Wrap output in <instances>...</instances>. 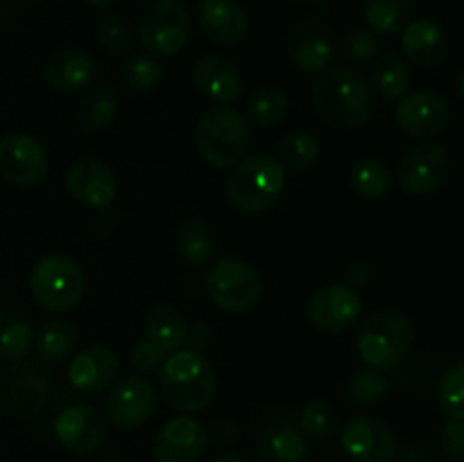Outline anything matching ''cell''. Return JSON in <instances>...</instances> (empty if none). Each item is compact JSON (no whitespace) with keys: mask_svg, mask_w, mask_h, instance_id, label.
Segmentation results:
<instances>
[{"mask_svg":"<svg viewBox=\"0 0 464 462\" xmlns=\"http://www.w3.org/2000/svg\"><path fill=\"white\" fill-rule=\"evenodd\" d=\"M159 388L168 406L184 415H198L216 401L218 376L207 356L186 349L163 361Z\"/></svg>","mask_w":464,"mask_h":462,"instance_id":"cell-2","label":"cell"},{"mask_svg":"<svg viewBox=\"0 0 464 462\" xmlns=\"http://www.w3.org/2000/svg\"><path fill=\"white\" fill-rule=\"evenodd\" d=\"M204 288L220 311L247 313L261 302L263 279L252 263L222 256L204 272Z\"/></svg>","mask_w":464,"mask_h":462,"instance_id":"cell-8","label":"cell"},{"mask_svg":"<svg viewBox=\"0 0 464 462\" xmlns=\"http://www.w3.org/2000/svg\"><path fill=\"white\" fill-rule=\"evenodd\" d=\"M198 23L218 45H238L249 32L247 14L236 0H202L198 5Z\"/></svg>","mask_w":464,"mask_h":462,"instance_id":"cell-24","label":"cell"},{"mask_svg":"<svg viewBox=\"0 0 464 462\" xmlns=\"http://www.w3.org/2000/svg\"><path fill=\"white\" fill-rule=\"evenodd\" d=\"M86 3H89L91 7H107V5H113L116 0H86Z\"/></svg>","mask_w":464,"mask_h":462,"instance_id":"cell-49","label":"cell"},{"mask_svg":"<svg viewBox=\"0 0 464 462\" xmlns=\"http://www.w3.org/2000/svg\"><path fill=\"white\" fill-rule=\"evenodd\" d=\"M285 168L267 154L245 157L231 168L225 195L231 208L245 216H256L275 207L285 193Z\"/></svg>","mask_w":464,"mask_h":462,"instance_id":"cell-3","label":"cell"},{"mask_svg":"<svg viewBox=\"0 0 464 462\" xmlns=\"http://www.w3.org/2000/svg\"><path fill=\"white\" fill-rule=\"evenodd\" d=\"M311 102L326 127L353 130L370 122L376 93L370 80L353 68H324L311 89Z\"/></svg>","mask_w":464,"mask_h":462,"instance_id":"cell-1","label":"cell"},{"mask_svg":"<svg viewBox=\"0 0 464 462\" xmlns=\"http://www.w3.org/2000/svg\"><path fill=\"white\" fill-rule=\"evenodd\" d=\"M54 438L72 456H91L107 442V417L86 403L68 406L54 421Z\"/></svg>","mask_w":464,"mask_h":462,"instance_id":"cell-17","label":"cell"},{"mask_svg":"<svg viewBox=\"0 0 464 462\" xmlns=\"http://www.w3.org/2000/svg\"><path fill=\"white\" fill-rule=\"evenodd\" d=\"M392 462H430V457L421 447H417V444H408V447H403L401 451H397V456H394Z\"/></svg>","mask_w":464,"mask_h":462,"instance_id":"cell-47","label":"cell"},{"mask_svg":"<svg viewBox=\"0 0 464 462\" xmlns=\"http://www.w3.org/2000/svg\"><path fill=\"white\" fill-rule=\"evenodd\" d=\"M190 14L179 0H152L139 23V39L152 57H170L184 48Z\"/></svg>","mask_w":464,"mask_h":462,"instance_id":"cell-10","label":"cell"},{"mask_svg":"<svg viewBox=\"0 0 464 462\" xmlns=\"http://www.w3.org/2000/svg\"><path fill=\"white\" fill-rule=\"evenodd\" d=\"M290 98L279 86H263L247 100V120L258 127H276L288 118Z\"/></svg>","mask_w":464,"mask_h":462,"instance_id":"cell-33","label":"cell"},{"mask_svg":"<svg viewBox=\"0 0 464 462\" xmlns=\"http://www.w3.org/2000/svg\"><path fill=\"white\" fill-rule=\"evenodd\" d=\"M208 462H245V460H243V457H238V456H229V453H222V456L211 457Z\"/></svg>","mask_w":464,"mask_h":462,"instance_id":"cell-48","label":"cell"},{"mask_svg":"<svg viewBox=\"0 0 464 462\" xmlns=\"http://www.w3.org/2000/svg\"><path fill=\"white\" fill-rule=\"evenodd\" d=\"M208 448V430L193 415L168 419L152 442L154 462H199Z\"/></svg>","mask_w":464,"mask_h":462,"instance_id":"cell-19","label":"cell"},{"mask_svg":"<svg viewBox=\"0 0 464 462\" xmlns=\"http://www.w3.org/2000/svg\"><path fill=\"white\" fill-rule=\"evenodd\" d=\"M32 326L16 313L0 311V358L3 361H18L27 356L32 349Z\"/></svg>","mask_w":464,"mask_h":462,"instance_id":"cell-35","label":"cell"},{"mask_svg":"<svg viewBox=\"0 0 464 462\" xmlns=\"http://www.w3.org/2000/svg\"><path fill=\"white\" fill-rule=\"evenodd\" d=\"M261 462H304L311 453L308 438L293 415H275L261 424L254 442Z\"/></svg>","mask_w":464,"mask_h":462,"instance_id":"cell-20","label":"cell"},{"mask_svg":"<svg viewBox=\"0 0 464 462\" xmlns=\"http://www.w3.org/2000/svg\"><path fill=\"white\" fill-rule=\"evenodd\" d=\"M370 84L385 100H401L412 84L411 66L397 53H381L372 62Z\"/></svg>","mask_w":464,"mask_h":462,"instance_id":"cell-27","label":"cell"},{"mask_svg":"<svg viewBox=\"0 0 464 462\" xmlns=\"http://www.w3.org/2000/svg\"><path fill=\"white\" fill-rule=\"evenodd\" d=\"M415 344V324L401 311L383 308L367 317L356 335L358 356L374 370H394L401 365Z\"/></svg>","mask_w":464,"mask_h":462,"instance_id":"cell-5","label":"cell"},{"mask_svg":"<svg viewBox=\"0 0 464 462\" xmlns=\"http://www.w3.org/2000/svg\"><path fill=\"white\" fill-rule=\"evenodd\" d=\"M95 36H98L100 45L107 53L116 54V57H125L134 50V32H131L130 23L116 12L102 14L95 23Z\"/></svg>","mask_w":464,"mask_h":462,"instance_id":"cell-37","label":"cell"},{"mask_svg":"<svg viewBox=\"0 0 464 462\" xmlns=\"http://www.w3.org/2000/svg\"><path fill=\"white\" fill-rule=\"evenodd\" d=\"M460 95H462V102H464V71H462V75H460Z\"/></svg>","mask_w":464,"mask_h":462,"instance_id":"cell-51","label":"cell"},{"mask_svg":"<svg viewBox=\"0 0 464 462\" xmlns=\"http://www.w3.org/2000/svg\"><path fill=\"white\" fill-rule=\"evenodd\" d=\"M285 54L306 75H320L335 57V41L329 27L313 18H299L285 34Z\"/></svg>","mask_w":464,"mask_h":462,"instance_id":"cell-18","label":"cell"},{"mask_svg":"<svg viewBox=\"0 0 464 462\" xmlns=\"http://www.w3.org/2000/svg\"><path fill=\"white\" fill-rule=\"evenodd\" d=\"M340 447L353 462H392L397 435L381 417L356 415L340 430Z\"/></svg>","mask_w":464,"mask_h":462,"instance_id":"cell-12","label":"cell"},{"mask_svg":"<svg viewBox=\"0 0 464 462\" xmlns=\"http://www.w3.org/2000/svg\"><path fill=\"white\" fill-rule=\"evenodd\" d=\"M394 122L408 139L430 140L442 134L451 122V104L438 93L417 91L399 100L394 107Z\"/></svg>","mask_w":464,"mask_h":462,"instance_id":"cell-13","label":"cell"},{"mask_svg":"<svg viewBox=\"0 0 464 462\" xmlns=\"http://www.w3.org/2000/svg\"><path fill=\"white\" fill-rule=\"evenodd\" d=\"M451 172V152L435 140H421L401 154L394 179L406 195L429 197L447 184Z\"/></svg>","mask_w":464,"mask_h":462,"instance_id":"cell-9","label":"cell"},{"mask_svg":"<svg viewBox=\"0 0 464 462\" xmlns=\"http://www.w3.org/2000/svg\"><path fill=\"white\" fill-rule=\"evenodd\" d=\"M77 342H80V329H77L75 322L54 317V320L45 322L36 333V356L44 362L66 361L75 351Z\"/></svg>","mask_w":464,"mask_h":462,"instance_id":"cell-28","label":"cell"},{"mask_svg":"<svg viewBox=\"0 0 464 462\" xmlns=\"http://www.w3.org/2000/svg\"><path fill=\"white\" fill-rule=\"evenodd\" d=\"M438 403L449 419L464 421V362H456L438 383Z\"/></svg>","mask_w":464,"mask_h":462,"instance_id":"cell-41","label":"cell"},{"mask_svg":"<svg viewBox=\"0 0 464 462\" xmlns=\"http://www.w3.org/2000/svg\"><path fill=\"white\" fill-rule=\"evenodd\" d=\"M157 410V390L145 376H125L109 388L104 417L121 430H134Z\"/></svg>","mask_w":464,"mask_h":462,"instance_id":"cell-11","label":"cell"},{"mask_svg":"<svg viewBox=\"0 0 464 462\" xmlns=\"http://www.w3.org/2000/svg\"><path fill=\"white\" fill-rule=\"evenodd\" d=\"M297 421L299 428L304 430L308 439L324 442V439H329L338 430L340 415L334 403H329L326 399H311L302 408V415H299Z\"/></svg>","mask_w":464,"mask_h":462,"instance_id":"cell-36","label":"cell"},{"mask_svg":"<svg viewBox=\"0 0 464 462\" xmlns=\"http://www.w3.org/2000/svg\"><path fill=\"white\" fill-rule=\"evenodd\" d=\"M401 50L412 66L438 68L449 57V36L440 23L430 18H417L403 30Z\"/></svg>","mask_w":464,"mask_h":462,"instance_id":"cell-25","label":"cell"},{"mask_svg":"<svg viewBox=\"0 0 464 462\" xmlns=\"http://www.w3.org/2000/svg\"><path fill=\"white\" fill-rule=\"evenodd\" d=\"M349 186L362 199H383L392 193L394 175L381 159L362 157L349 170Z\"/></svg>","mask_w":464,"mask_h":462,"instance_id":"cell-29","label":"cell"},{"mask_svg":"<svg viewBox=\"0 0 464 462\" xmlns=\"http://www.w3.org/2000/svg\"><path fill=\"white\" fill-rule=\"evenodd\" d=\"M276 161L293 170H308L320 161V140L308 131H290L276 143Z\"/></svg>","mask_w":464,"mask_h":462,"instance_id":"cell-34","label":"cell"},{"mask_svg":"<svg viewBox=\"0 0 464 462\" xmlns=\"http://www.w3.org/2000/svg\"><path fill=\"white\" fill-rule=\"evenodd\" d=\"M66 193L86 208H107L118 195L116 172L109 163L95 157H82L68 166L63 177Z\"/></svg>","mask_w":464,"mask_h":462,"instance_id":"cell-15","label":"cell"},{"mask_svg":"<svg viewBox=\"0 0 464 462\" xmlns=\"http://www.w3.org/2000/svg\"><path fill=\"white\" fill-rule=\"evenodd\" d=\"M213 344H216V331H213V326L208 322H195L188 329V333H186V347H188V351L207 356L213 349Z\"/></svg>","mask_w":464,"mask_h":462,"instance_id":"cell-44","label":"cell"},{"mask_svg":"<svg viewBox=\"0 0 464 462\" xmlns=\"http://www.w3.org/2000/svg\"><path fill=\"white\" fill-rule=\"evenodd\" d=\"M438 447L442 456H447L449 460H462L464 457V421L449 419L442 426L438 438Z\"/></svg>","mask_w":464,"mask_h":462,"instance_id":"cell-42","label":"cell"},{"mask_svg":"<svg viewBox=\"0 0 464 462\" xmlns=\"http://www.w3.org/2000/svg\"><path fill=\"white\" fill-rule=\"evenodd\" d=\"M104 462H125V460H122L121 456H107L104 457Z\"/></svg>","mask_w":464,"mask_h":462,"instance_id":"cell-50","label":"cell"},{"mask_svg":"<svg viewBox=\"0 0 464 462\" xmlns=\"http://www.w3.org/2000/svg\"><path fill=\"white\" fill-rule=\"evenodd\" d=\"M249 122L231 104H213L199 116L193 130V145L207 166L234 168L249 148Z\"/></svg>","mask_w":464,"mask_h":462,"instance_id":"cell-4","label":"cell"},{"mask_svg":"<svg viewBox=\"0 0 464 462\" xmlns=\"http://www.w3.org/2000/svg\"><path fill=\"white\" fill-rule=\"evenodd\" d=\"M388 390L390 380L385 379L383 371L367 365L352 374V380L347 385V399L358 406H374V403L383 401Z\"/></svg>","mask_w":464,"mask_h":462,"instance_id":"cell-38","label":"cell"},{"mask_svg":"<svg viewBox=\"0 0 464 462\" xmlns=\"http://www.w3.org/2000/svg\"><path fill=\"white\" fill-rule=\"evenodd\" d=\"M417 0H362V14L376 34H397L406 30L415 14Z\"/></svg>","mask_w":464,"mask_h":462,"instance_id":"cell-32","label":"cell"},{"mask_svg":"<svg viewBox=\"0 0 464 462\" xmlns=\"http://www.w3.org/2000/svg\"><path fill=\"white\" fill-rule=\"evenodd\" d=\"M121 358L113 349L95 344L77 353L68 365V380L75 390L86 394H98L111 388L121 379Z\"/></svg>","mask_w":464,"mask_h":462,"instance_id":"cell-23","label":"cell"},{"mask_svg":"<svg viewBox=\"0 0 464 462\" xmlns=\"http://www.w3.org/2000/svg\"><path fill=\"white\" fill-rule=\"evenodd\" d=\"M240 438V426L236 424V419H229V417H220L211 424V430H208V442H216L220 447H229V444H236Z\"/></svg>","mask_w":464,"mask_h":462,"instance_id":"cell-45","label":"cell"},{"mask_svg":"<svg viewBox=\"0 0 464 462\" xmlns=\"http://www.w3.org/2000/svg\"><path fill=\"white\" fill-rule=\"evenodd\" d=\"M193 86L207 100L216 104H231L243 95L245 75L231 59L227 57H208L198 59L190 71Z\"/></svg>","mask_w":464,"mask_h":462,"instance_id":"cell-22","label":"cell"},{"mask_svg":"<svg viewBox=\"0 0 464 462\" xmlns=\"http://www.w3.org/2000/svg\"><path fill=\"white\" fill-rule=\"evenodd\" d=\"M163 361H166V353L157 344L148 342V340H143V342H139L131 349V365L139 371H145V374L154 371L159 365H163Z\"/></svg>","mask_w":464,"mask_h":462,"instance_id":"cell-43","label":"cell"},{"mask_svg":"<svg viewBox=\"0 0 464 462\" xmlns=\"http://www.w3.org/2000/svg\"><path fill=\"white\" fill-rule=\"evenodd\" d=\"M143 333L145 340L157 344L163 353L179 351L186 344V324L184 313L172 303H154L143 317Z\"/></svg>","mask_w":464,"mask_h":462,"instance_id":"cell-26","label":"cell"},{"mask_svg":"<svg viewBox=\"0 0 464 462\" xmlns=\"http://www.w3.org/2000/svg\"><path fill=\"white\" fill-rule=\"evenodd\" d=\"M344 279H347V285H352L353 290L356 288H365L372 279V267L367 265L365 261H356L347 267L344 272Z\"/></svg>","mask_w":464,"mask_h":462,"instance_id":"cell-46","label":"cell"},{"mask_svg":"<svg viewBox=\"0 0 464 462\" xmlns=\"http://www.w3.org/2000/svg\"><path fill=\"white\" fill-rule=\"evenodd\" d=\"M362 313V302L347 284H329L308 299V322L320 333L338 335L352 329Z\"/></svg>","mask_w":464,"mask_h":462,"instance_id":"cell-14","label":"cell"},{"mask_svg":"<svg viewBox=\"0 0 464 462\" xmlns=\"http://www.w3.org/2000/svg\"><path fill=\"white\" fill-rule=\"evenodd\" d=\"M50 371L41 358H18L0 371V410L14 419H30L48 406Z\"/></svg>","mask_w":464,"mask_h":462,"instance_id":"cell-6","label":"cell"},{"mask_svg":"<svg viewBox=\"0 0 464 462\" xmlns=\"http://www.w3.org/2000/svg\"><path fill=\"white\" fill-rule=\"evenodd\" d=\"M45 84L59 93H77L98 80V62L91 53L80 48H63L50 54L41 66Z\"/></svg>","mask_w":464,"mask_h":462,"instance_id":"cell-21","label":"cell"},{"mask_svg":"<svg viewBox=\"0 0 464 462\" xmlns=\"http://www.w3.org/2000/svg\"><path fill=\"white\" fill-rule=\"evenodd\" d=\"M50 159L44 145L27 134L0 139V177L14 186H36L48 177Z\"/></svg>","mask_w":464,"mask_h":462,"instance_id":"cell-16","label":"cell"},{"mask_svg":"<svg viewBox=\"0 0 464 462\" xmlns=\"http://www.w3.org/2000/svg\"><path fill=\"white\" fill-rule=\"evenodd\" d=\"M86 274L66 254L44 256L30 274V294L44 311L68 313L84 299Z\"/></svg>","mask_w":464,"mask_h":462,"instance_id":"cell-7","label":"cell"},{"mask_svg":"<svg viewBox=\"0 0 464 462\" xmlns=\"http://www.w3.org/2000/svg\"><path fill=\"white\" fill-rule=\"evenodd\" d=\"M338 50L344 62L352 63V66H367L381 54V41L376 39L372 30L353 27V30L344 32Z\"/></svg>","mask_w":464,"mask_h":462,"instance_id":"cell-40","label":"cell"},{"mask_svg":"<svg viewBox=\"0 0 464 462\" xmlns=\"http://www.w3.org/2000/svg\"><path fill=\"white\" fill-rule=\"evenodd\" d=\"M118 93L111 86H98L80 100L75 109V122L82 131L107 130L118 116Z\"/></svg>","mask_w":464,"mask_h":462,"instance_id":"cell-31","label":"cell"},{"mask_svg":"<svg viewBox=\"0 0 464 462\" xmlns=\"http://www.w3.org/2000/svg\"><path fill=\"white\" fill-rule=\"evenodd\" d=\"M302 3H317V0H302Z\"/></svg>","mask_w":464,"mask_h":462,"instance_id":"cell-52","label":"cell"},{"mask_svg":"<svg viewBox=\"0 0 464 462\" xmlns=\"http://www.w3.org/2000/svg\"><path fill=\"white\" fill-rule=\"evenodd\" d=\"M175 247L188 265H208L213 258V252H216V234H213V226L208 222L199 220V217L186 220L177 229Z\"/></svg>","mask_w":464,"mask_h":462,"instance_id":"cell-30","label":"cell"},{"mask_svg":"<svg viewBox=\"0 0 464 462\" xmlns=\"http://www.w3.org/2000/svg\"><path fill=\"white\" fill-rule=\"evenodd\" d=\"M121 75L127 89L134 91V93H148V91H152L154 86L161 82L163 71L161 63L157 62V57L145 53L127 57L121 68Z\"/></svg>","mask_w":464,"mask_h":462,"instance_id":"cell-39","label":"cell"}]
</instances>
